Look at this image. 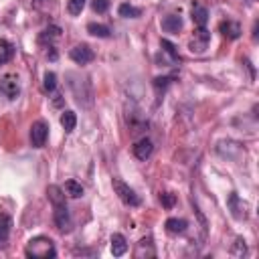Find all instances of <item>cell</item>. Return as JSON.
Wrapping results in <instances>:
<instances>
[{
    "label": "cell",
    "mask_w": 259,
    "mask_h": 259,
    "mask_svg": "<svg viewBox=\"0 0 259 259\" xmlns=\"http://www.w3.org/2000/svg\"><path fill=\"white\" fill-rule=\"evenodd\" d=\"M231 255L233 257H245L247 255V245H245V239L243 237H237L233 249H231Z\"/></svg>",
    "instance_id": "obj_25"
},
{
    "label": "cell",
    "mask_w": 259,
    "mask_h": 259,
    "mask_svg": "<svg viewBox=\"0 0 259 259\" xmlns=\"http://www.w3.org/2000/svg\"><path fill=\"white\" fill-rule=\"evenodd\" d=\"M13 231V219L7 213H0V247H7Z\"/></svg>",
    "instance_id": "obj_12"
},
{
    "label": "cell",
    "mask_w": 259,
    "mask_h": 259,
    "mask_svg": "<svg viewBox=\"0 0 259 259\" xmlns=\"http://www.w3.org/2000/svg\"><path fill=\"white\" fill-rule=\"evenodd\" d=\"M114 190H116V194L120 196V200L124 202V204H128V206H140V196L136 194V190L134 188H130L124 180H120V178H114Z\"/></svg>",
    "instance_id": "obj_3"
},
{
    "label": "cell",
    "mask_w": 259,
    "mask_h": 259,
    "mask_svg": "<svg viewBox=\"0 0 259 259\" xmlns=\"http://www.w3.org/2000/svg\"><path fill=\"white\" fill-rule=\"evenodd\" d=\"M83 9H85V0H69V3H67V11H69V15H73V17L81 15Z\"/></svg>",
    "instance_id": "obj_26"
},
{
    "label": "cell",
    "mask_w": 259,
    "mask_h": 259,
    "mask_svg": "<svg viewBox=\"0 0 259 259\" xmlns=\"http://www.w3.org/2000/svg\"><path fill=\"white\" fill-rule=\"evenodd\" d=\"M140 15H142V11L132 7V5H128V3L120 7V17H124V19H138Z\"/></svg>",
    "instance_id": "obj_23"
},
{
    "label": "cell",
    "mask_w": 259,
    "mask_h": 259,
    "mask_svg": "<svg viewBox=\"0 0 259 259\" xmlns=\"http://www.w3.org/2000/svg\"><path fill=\"white\" fill-rule=\"evenodd\" d=\"M209 43H211V33L204 27H198V31H194V37L188 43V49L192 53H204V49L209 47Z\"/></svg>",
    "instance_id": "obj_5"
},
{
    "label": "cell",
    "mask_w": 259,
    "mask_h": 259,
    "mask_svg": "<svg viewBox=\"0 0 259 259\" xmlns=\"http://www.w3.org/2000/svg\"><path fill=\"white\" fill-rule=\"evenodd\" d=\"M71 61L77 63V65H87L93 61V51L87 47V45H77L71 49V53H69Z\"/></svg>",
    "instance_id": "obj_7"
},
{
    "label": "cell",
    "mask_w": 259,
    "mask_h": 259,
    "mask_svg": "<svg viewBox=\"0 0 259 259\" xmlns=\"http://www.w3.org/2000/svg\"><path fill=\"white\" fill-rule=\"evenodd\" d=\"M162 47H164V53H166V55H170V59H172V61H178V51H176V47H174L170 41H166V39H164V41H162Z\"/></svg>",
    "instance_id": "obj_29"
},
{
    "label": "cell",
    "mask_w": 259,
    "mask_h": 259,
    "mask_svg": "<svg viewBox=\"0 0 259 259\" xmlns=\"http://www.w3.org/2000/svg\"><path fill=\"white\" fill-rule=\"evenodd\" d=\"M168 77H156V79H154V85H156V87H166L168 85Z\"/></svg>",
    "instance_id": "obj_31"
},
{
    "label": "cell",
    "mask_w": 259,
    "mask_h": 259,
    "mask_svg": "<svg viewBox=\"0 0 259 259\" xmlns=\"http://www.w3.org/2000/svg\"><path fill=\"white\" fill-rule=\"evenodd\" d=\"M87 33L97 37V39H110L112 37V31L106 25H97V23H89L87 25Z\"/></svg>",
    "instance_id": "obj_19"
},
{
    "label": "cell",
    "mask_w": 259,
    "mask_h": 259,
    "mask_svg": "<svg viewBox=\"0 0 259 259\" xmlns=\"http://www.w3.org/2000/svg\"><path fill=\"white\" fill-rule=\"evenodd\" d=\"M25 253H27V257H31V259H53V257L57 255V249H55L53 239L39 235V237H33V239L27 243Z\"/></svg>",
    "instance_id": "obj_1"
},
{
    "label": "cell",
    "mask_w": 259,
    "mask_h": 259,
    "mask_svg": "<svg viewBox=\"0 0 259 259\" xmlns=\"http://www.w3.org/2000/svg\"><path fill=\"white\" fill-rule=\"evenodd\" d=\"M190 17H192V23L196 27H204L206 21H209V11H206L200 3H192L190 5Z\"/></svg>",
    "instance_id": "obj_11"
},
{
    "label": "cell",
    "mask_w": 259,
    "mask_h": 259,
    "mask_svg": "<svg viewBox=\"0 0 259 259\" xmlns=\"http://www.w3.org/2000/svg\"><path fill=\"white\" fill-rule=\"evenodd\" d=\"M59 37V29L57 27H51V29H47V31H43L41 33V37H39V43H51L53 39H57Z\"/></svg>",
    "instance_id": "obj_27"
},
{
    "label": "cell",
    "mask_w": 259,
    "mask_h": 259,
    "mask_svg": "<svg viewBox=\"0 0 259 259\" xmlns=\"http://www.w3.org/2000/svg\"><path fill=\"white\" fill-rule=\"evenodd\" d=\"M227 206H229V211H231L233 219L241 221V219H245V217H247V213H245V202L239 198V194H237V192H231V194H229V198H227Z\"/></svg>",
    "instance_id": "obj_9"
},
{
    "label": "cell",
    "mask_w": 259,
    "mask_h": 259,
    "mask_svg": "<svg viewBox=\"0 0 259 259\" xmlns=\"http://www.w3.org/2000/svg\"><path fill=\"white\" fill-rule=\"evenodd\" d=\"M154 257L156 255V249H154V243H152V237H142L138 247H136V257L142 259V257Z\"/></svg>",
    "instance_id": "obj_13"
},
{
    "label": "cell",
    "mask_w": 259,
    "mask_h": 259,
    "mask_svg": "<svg viewBox=\"0 0 259 259\" xmlns=\"http://www.w3.org/2000/svg\"><path fill=\"white\" fill-rule=\"evenodd\" d=\"M182 29V19L176 15H168L162 19V31L164 33H178Z\"/></svg>",
    "instance_id": "obj_15"
},
{
    "label": "cell",
    "mask_w": 259,
    "mask_h": 259,
    "mask_svg": "<svg viewBox=\"0 0 259 259\" xmlns=\"http://www.w3.org/2000/svg\"><path fill=\"white\" fill-rule=\"evenodd\" d=\"M43 87H45V91L47 93H53L55 91V87H57V75L55 73H45V79H43Z\"/></svg>",
    "instance_id": "obj_24"
},
{
    "label": "cell",
    "mask_w": 259,
    "mask_h": 259,
    "mask_svg": "<svg viewBox=\"0 0 259 259\" xmlns=\"http://www.w3.org/2000/svg\"><path fill=\"white\" fill-rule=\"evenodd\" d=\"M29 138H31L33 148H43V146L47 144V138H49V124H47V122H43V120L35 122V124L31 126V134H29Z\"/></svg>",
    "instance_id": "obj_4"
},
{
    "label": "cell",
    "mask_w": 259,
    "mask_h": 259,
    "mask_svg": "<svg viewBox=\"0 0 259 259\" xmlns=\"http://www.w3.org/2000/svg\"><path fill=\"white\" fill-rule=\"evenodd\" d=\"M61 126H63V130H65L67 134H71V132L75 130V126H77V116H75V112H71V110L63 112V114H61Z\"/></svg>",
    "instance_id": "obj_20"
},
{
    "label": "cell",
    "mask_w": 259,
    "mask_h": 259,
    "mask_svg": "<svg viewBox=\"0 0 259 259\" xmlns=\"http://www.w3.org/2000/svg\"><path fill=\"white\" fill-rule=\"evenodd\" d=\"M219 31L223 33V37H227V39H231V41H235V39H239V37H241V27H239L237 23H233V21H225V23H221Z\"/></svg>",
    "instance_id": "obj_14"
},
{
    "label": "cell",
    "mask_w": 259,
    "mask_h": 259,
    "mask_svg": "<svg viewBox=\"0 0 259 259\" xmlns=\"http://www.w3.org/2000/svg\"><path fill=\"white\" fill-rule=\"evenodd\" d=\"M47 194H49V200L53 204H59V202H65V194H63V188L57 186V184H51L47 188Z\"/></svg>",
    "instance_id": "obj_22"
},
{
    "label": "cell",
    "mask_w": 259,
    "mask_h": 259,
    "mask_svg": "<svg viewBox=\"0 0 259 259\" xmlns=\"http://www.w3.org/2000/svg\"><path fill=\"white\" fill-rule=\"evenodd\" d=\"M91 9H93V13L103 15L110 9V0H91Z\"/></svg>",
    "instance_id": "obj_28"
},
{
    "label": "cell",
    "mask_w": 259,
    "mask_h": 259,
    "mask_svg": "<svg viewBox=\"0 0 259 259\" xmlns=\"http://www.w3.org/2000/svg\"><path fill=\"white\" fill-rule=\"evenodd\" d=\"M13 57H15V47H13V43L0 39V65L9 63Z\"/></svg>",
    "instance_id": "obj_18"
},
{
    "label": "cell",
    "mask_w": 259,
    "mask_h": 259,
    "mask_svg": "<svg viewBox=\"0 0 259 259\" xmlns=\"http://www.w3.org/2000/svg\"><path fill=\"white\" fill-rule=\"evenodd\" d=\"M63 192H65L67 196H71V198H79V196H83V186H81V182H77V180H67V182L63 184Z\"/></svg>",
    "instance_id": "obj_21"
},
{
    "label": "cell",
    "mask_w": 259,
    "mask_h": 259,
    "mask_svg": "<svg viewBox=\"0 0 259 259\" xmlns=\"http://www.w3.org/2000/svg\"><path fill=\"white\" fill-rule=\"evenodd\" d=\"M53 221L57 225V229L61 233H69L73 229V221H71V213L67 209L65 202H59V204H53Z\"/></svg>",
    "instance_id": "obj_2"
},
{
    "label": "cell",
    "mask_w": 259,
    "mask_h": 259,
    "mask_svg": "<svg viewBox=\"0 0 259 259\" xmlns=\"http://www.w3.org/2000/svg\"><path fill=\"white\" fill-rule=\"evenodd\" d=\"M126 251H128L126 237H124V235H120V233L112 235V253H114V257H122Z\"/></svg>",
    "instance_id": "obj_16"
},
{
    "label": "cell",
    "mask_w": 259,
    "mask_h": 259,
    "mask_svg": "<svg viewBox=\"0 0 259 259\" xmlns=\"http://www.w3.org/2000/svg\"><path fill=\"white\" fill-rule=\"evenodd\" d=\"M160 202H162L164 209H172L174 202H176V196H174L172 192H162V194H160Z\"/></svg>",
    "instance_id": "obj_30"
},
{
    "label": "cell",
    "mask_w": 259,
    "mask_h": 259,
    "mask_svg": "<svg viewBox=\"0 0 259 259\" xmlns=\"http://www.w3.org/2000/svg\"><path fill=\"white\" fill-rule=\"evenodd\" d=\"M217 152L221 154L223 158H229V160H237V158L241 156V154L245 156V150H243L237 142H231V140H227V142H219Z\"/></svg>",
    "instance_id": "obj_6"
},
{
    "label": "cell",
    "mask_w": 259,
    "mask_h": 259,
    "mask_svg": "<svg viewBox=\"0 0 259 259\" xmlns=\"http://www.w3.org/2000/svg\"><path fill=\"white\" fill-rule=\"evenodd\" d=\"M186 227H188V223H186L184 219L170 217V219L166 221V231H168V233H172V235H182V233L186 231Z\"/></svg>",
    "instance_id": "obj_17"
},
{
    "label": "cell",
    "mask_w": 259,
    "mask_h": 259,
    "mask_svg": "<svg viewBox=\"0 0 259 259\" xmlns=\"http://www.w3.org/2000/svg\"><path fill=\"white\" fill-rule=\"evenodd\" d=\"M0 91H3L9 99H17L19 93H21V87H19V79L15 75H5L3 81H0Z\"/></svg>",
    "instance_id": "obj_8"
},
{
    "label": "cell",
    "mask_w": 259,
    "mask_h": 259,
    "mask_svg": "<svg viewBox=\"0 0 259 259\" xmlns=\"http://www.w3.org/2000/svg\"><path fill=\"white\" fill-rule=\"evenodd\" d=\"M134 156L138 158V160H148L150 156H152V152H154V144H152V140L150 138H140L136 144H134Z\"/></svg>",
    "instance_id": "obj_10"
}]
</instances>
